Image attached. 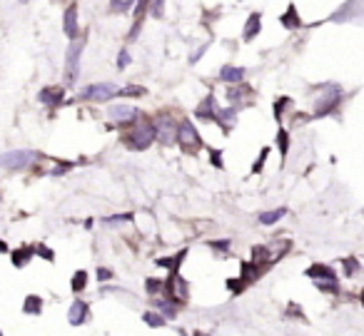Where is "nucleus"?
<instances>
[{"label": "nucleus", "instance_id": "nucleus-28", "mask_svg": "<svg viewBox=\"0 0 364 336\" xmlns=\"http://www.w3.org/2000/svg\"><path fill=\"white\" fill-rule=\"evenodd\" d=\"M289 105H292L289 97H279V100L274 102V117H277V122H282V112H284Z\"/></svg>", "mask_w": 364, "mask_h": 336}, {"label": "nucleus", "instance_id": "nucleus-36", "mask_svg": "<svg viewBox=\"0 0 364 336\" xmlns=\"http://www.w3.org/2000/svg\"><path fill=\"white\" fill-rule=\"evenodd\" d=\"M110 10H112V13H125V10H127L125 0H110Z\"/></svg>", "mask_w": 364, "mask_h": 336}, {"label": "nucleus", "instance_id": "nucleus-32", "mask_svg": "<svg viewBox=\"0 0 364 336\" xmlns=\"http://www.w3.org/2000/svg\"><path fill=\"white\" fill-rule=\"evenodd\" d=\"M267 154H270V147H265L262 152H260V159L252 164V172L257 175V172H262V167H265V159H267Z\"/></svg>", "mask_w": 364, "mask_h": 336}, {"label": "nucleus", "instance_id": "nucleus-6", "mask_svg": "<svg viewBox=\"0 0 364 336\" xmlns=\"http://www.w3.org/2000/svg\"><path fill=\"white\" fill-rule=\"evenodd\" d=\"M38 154L30 152V149H13V152H5L0 154V167H5V170H23L28 167Z\"/></svg>", "mask_w": 364, "mask_h": 336}, {"label": "nucleus", "instance_id": "nucleus-41", "mask_svg": "<svg viewBox=\"0 0 364 336\" xmlns=\"http://www.w3.org/2000/svg\"><path fill=\"white\" fill-rule=\"evenodd\" d=\"M135 3H137V0H125V5H127V10H130V8H132Z\"/></svg>", "mask_w": 364, "mask_h": 336}, {"label": "nucleus", "instance_id": "nucleus-11", "mask_svg": "<svg viewBox=\"0 0 364 336\" xmlns=\"http://www.w3.org/2000/svg\"><path fill=\"white\" fill-rule=\"evenodd\" d=\"M63 97H65V85H45V87L38 92V102H40V105H50V107L60 105Z\"/></svg>", "mask_w": 364, "mask_h": 336}, {"label": "nucleus", "instance_id": "nucleus-3", "mask_svg": "<svg viewBox=\"0 0 364 336\" xmlns=\"http://www.w3.org/2000/svg\"><path fill=\"white\" fill-rule=\"evenodd\" d=\"M177 144L185 154H197L202 149V137H200L197 127L192 125V120H180L177 122Z\"/></svg>", "mask_w": 364, "mask_h": 336}, {"label": "nucleus", "instance_id": "nucleus-38", "mask_svg": "<svg viewBox=\"0 0 364 336\" xmlns=\"http://www.w3.org/2000/svg\"><path fill=\"white\" fill-rule=\"evenodd\" d=\"M95 274H97V279H100V281H107V279H112V271H110V269H105V267H100Z\"/></svg>", "mask_w": 364, "mask_h": 336}, {"label": "nucleus", "instance_id": "nucleus-39", "mask_svg": "<svg viewBox=\"0 0 364 336\" xmlns=\"http://www.w3.org/2000/svg\"><path fill=\"white\" fill-rule=\"evenodd\" d=\"M210 247H212V249H220V252H225V249H230V242H210Z\"/></svg>", "mask_w": 364, "mask_h": 336}, {"label": "nucleus", "instance_id": "nucleus-20", "mask_svg": "<svg viewBox=\"0 0 364 336\" xmlns=\"http://www.w3.org/2000/svg\"><path fill=\"white\" fill-rule=\"evenodd\" d=\"M33 254H35V247H20V249H15L10 257H13V267H25L30 259H33Z\"/></svg>", "mask_w": 364, "mask_h": 336}, {"label": "nucleus", "instance_id": "nucleus-8", "mask_svg": "<svg viewBox=\"0 0 364 336\" xmlns=\"http://www.w3.org/2000/svg\"><path fill=\"white\" fill-rule=\"evenodd\" d=\"M150 5H152V0H137V3L132 5V28H130V33H127V40H130V43L140 35L142 23H145V15L150 13Z\"/></svg>", "mask_w": 364, "mask_h": 336}, {"label": "nucleus", "instance_id": "nucleus-17", "mask_svg": "<svg viewBox=\"0 0 364 336\" xmlns=\"http://www.w3.org/2000/svg\"><path fill=\"white\" fill-rule=\"evenodd\" d=\"M68 319H70V324H73V326L83 324V321L88 319V304H85L83 299H75V304L70 306V314H68Z\"/></svg>", "mask_w": 364, "mask_h": 336}, {"label": "nucleus", "instance_id": "nucleus-22", "mask_svg": "<svg viewBox=\"0 0 364 336\" xmlns=\"http://www.w3.org/2000/svg\"><path fill=\"white\" fill-rule=\"evenodd\" d=\"M284 214H287V209H282V207L279 209H272V212H262L260 214V224H277Z\"/></svg>", "mask_w": 364, "mask_h": 336}, {"label": "nucleus", "instance_id": "nucleus-7", "mask_svg": "<svg viewBox=\"0 0 364 336\" xmlns=\"http://www.w3.org/2000/svg\"><path fill=\"white\" fill-rule=\"evenodd\" d=\"M107 117L112 122H117V125H135L142 117V112L137 107H132V105H112L107 110Z\"/></svg>", "mask_w": 364, "mask_h": 336}, {"label": "nucleus", "instance_id": "nucleus-19", "mask_svg": "<svg viewBox=\"0 0 364 336\" xmlns=\"http://www.w3.org/2000/svg\"><path fill=\"white\" fill-rule=\"evenodd\" d=\"M237 120V110L235 107H217V115H215V122L222 125L225 130H230V125Z\"/></svg>", "mask_w": 364, "mask_h": 336}, {"label": "nucleus", "instance_id": "nucleus-31", "mask_svg": "<svg viewBox=\"0 0 364 336\" xmlns=\"http://www.w3.org/2000/svg\"><path fill=\"white\" fill-rule=\"evenodd\" d=\"M145 321H147L150 326H165V319H162L160 314H155V311H147V314H145Z\"/></svg>", "mask_w": 364, "mask_h": 336}, {"label": "nucleus", "instance_id": "nucleus-10", "mask_svg": "<svg viewBox=\"0 0 364 336\" xmlns=\"http://www.w3.org/2000/svg\"><path fill=\"white\" fill-rule=\"evenodd\" d=\"M155 132H157V139H160L162 144L177 142V122H175V120H167V117L155 120Z\"/></svg>", "mask_w": 364, "mask_h": 336}, {"label": "nucleus", "instance_id": "nucleus-13", "mask_svg": "<svg viewBox=\"0 0 364 336\" xmlns=\"http://www.w3.org/2000/svg\"><path fill=\"white\" fill-rule=\"evenodd\" d=\"M260 33H262V13H250V18H247V23L242 28V40L252 43Z\"/></svg>", "mask_w": 364, "mask_h": 336}, {"label": "nucleus", "instance_id": "nucleus-42", "mask_svg": "<svg viewBox=\"0 0 364 336\" xmlns=\"http://www.w3.org/2000/svg\"><path fill=\"white\" fill-rule=\"evenodd\" d=\"M195 336H205V334H195Z\"/></svg>", "mask_w": 364, "mask_h": 336}, {"label": "nucleus", "instance_id": "nucleus-43", "mask_svg": "<svg viewBox=\"0 0 364 336\" xmlns=\"http://www.w3.org/2000/svg\"><path fill=\"white\" fill-rule=\"evenodd\" d=\"M362 301H364V294H362Z\"/></svg>", "mask_w": 364, "mask_h": 336}, {"label": "nucleus", "instance_id": "nucleus-44", "mask_svg": "<svg viewBox=\"0 0 364 336\" xmlns=\"http://www.w3.org/2000/svg\"><path fill=\"white\" fill-rule=\"evenodd\" d=\"M0 336H3V334H0Z\"/></svg>", "mask_w": 364, "mask_h": 336}, {"label": "nucleus", "instance_id": "nucleus-40", "mask_svg": "<svg viewBox=\"0 0 364 336\" xmlns=\"http://www.w3.org/2000/svg\"><path fill=\"white\" fill-rule=\"evenodd\" d=\"M0 252H8V244H5L3 239H0Z\"/></svg>", "mask_w": 364, "mask_h": 336}, {"label": "nucleus", "instance_id": "nucleus-33", "mask_svg": "<svg viewBox=\"0 0 364 336\" xmlns=\"http://www.w3.org/2000/svg\"><path fill=\"white\" fill-rule=\"evenodd\" d=\"M35 254H43V257H45V262H55L53 249H50V247H45V244H38V247H35Z\"/></svg>", "mask_w": 364, "mask_h": 336}, {"label": "nucleus", "instance_id": "nucleus-12", "mask_svg": "<svg viewBox=\"0 0 364 336\" xmlns=\"http://www.w3.org/2000/svg\"><path fill=\"white\" fill-rule=\"evenodd\" d=\"M245 67H240V65H232V63H227V65H222L220 67V80L225 82V85H237V82H245Z\"/></svg>", "mask_w": 364, "mask_h": 336}, {"label": "nucleus", "instance_id": "nucleus-5", "mask_svg": "<svg viewBox=\"0 0 364 336\" xmlns=\"http://www.w3.org/2000/svg\"><path fill=\"white\" fill-rule=\"evenodd\" d=\"M319 90H324V95L317 97V102H314V115H317V117H324V115H329V112L339 105L342 90H339V85H332V82L319 85Z\"/></svg>", "mask_w": 364, "mask_h": 336}, {"label": "nucleus", "instance_id": "nucleus-29", "mask_svg": "<svg viewBox=\"0 0 364 336\" xmlns=\"http://www.w3.org/2000/svg\"><path fill=\"white\" fill-rule=\"evenodd\" d=\"M130 60H132V58H130V50H127V48H122V50L117 53V60H115L117 70H125V67L130 65Z\"/></svg>", "mask_w": 364, "mask_h": 336}, {"label": "nucleus", "instance_id": "nucleus-2", "mask_svg": "<svg viewBox=\"0 0 364 336\" xmlns=\"http://www.w3.org/2000/svg\"><path fill=\"white\" fill-rule=\"evenodd\" d=\"M83 50H85V38H75L70 40V48H68V55H65V75H63V85L65 87H73L80 77V58H83Z\"/></svg>", "mask_w": 364, "mask_h": 336}, {"label": "nucleus", "instance_id": "nucleus-24", "mask_svg": "<svg viewBox=\"0 0 364 336\" xmlns=\"http://www.w3.org/2000/svg\"><path fill=\"white\" fill-rule=\"evenodd\" d=\"M40 309H43V299H40V296H35V294H30V296L25 299L23 311H25V314H40Z\"/></svg>", "mask_w": 364, "mask_h": 336}, {"label": "nucleus", "instance_id": "nucleus-30", "mask_svg": "<svg viewBox=\"0 0 364 336\" xmlns=\"http://www.w3.org/2000/svg\"><path fill=\"white\" fill-rule=\"evenodd\" d=\"M165 3H167V0H152L150 15H152V18H162V15H165Z\"/></svg>", "mask_w": 364, "mask_h": 336}, {"label": "nucleus", "instance_id": "nucleus-21", "mask_svg": "<svg viewBox=\"0 0 364 336\" xmlns=\"http://www.w3.org/2000/svg\"><path fill=\"white\" fill-rule=\"evenodd\" d=\"M185 257H187V249H180V254H175V257H165V259H157V264H160V267H167L170 271H177Z\"/></svg>", "mask_w": 364, "mask_h": 336}, {"label": "nucleus", "instance_id": "nucleus-35", "mask_svg": "<svg viewBox=\"0 0 364 336\" xmlns=\"http://www.w3.org/2000/svg\"><path fill=\"white\" fill-rule=\"evenodd\" d=\"M132 219H135V214H130V212H127V214H112V217H107L105 222L115 224V222H132Z\"/></svg>", "mask_w": 364, "mask_h": 336}, {"label": "nucleus", "instance_id": "nucleus-15", "mask_svg": "<svg viewBox=\"0 0 364 336\" xmlns=\"http://www.w3.org/2000/svg\"><path fill=\"white\" fill-rule=\"evenodd\" d=\"M307 276H312L314 281H334V284H337V274H334L329 267H324V264L309 267V269H307Z\"/></svg>", "mask_w": 364, "mask_h": 336}, {"label": "nucleus", "instance_id": "nucleus-16", "mask_svg": "<svg viewBox=\"0 0 364 336\" xmlns=\"http://www.w3.org/2000/svg\"><path fill=\"white\" fill-rule=\"evenodd\" d=\"M279 23H282V28H287V30H297V28H302V18H299V13H297L294 5H289V8L282 13Z\"/></svg>", "mask_w": 364, "mask_h": 336}, {"label": "nucleus", "instance_id": "nucleus-14", "mask_svg": "<svg viewBox=\"0 0 364 336\" xmlns=\"http://www.w3.org/2000/svg\"><path fill=\"white\" fill-rule=\"evenodd\" d=\"M215 115H217V102L212 95H207L197 107H195V117L202 120V122H215Z\"/></svg>", "mask_w": 364, "mask_h": 336}, {"label": "nucleus", "instance_id": "nucleus-25", "mask_svg": "<svg viewBox=\"0 0 364 336\" xmlns=\"http://www.w3.org/2000/svg\"><path fill=\"white\" fill-rule=\"evenodd\" d=\"M145 95H147V90L142 85H127V87L120 90L117 97H145Z\"/></svg>", "mask_w": 364, "mask_h": 336}, {"label": "nucleus", "instance_id": "nucleus-23", "mask_svg": "<svg viewBox=\"0 0 364 336\" xmlns=\"http://www.w3.org/2000/svg\"><path fill=\"white\" fill-rule=\"evenodd\" d=\"M70 286H73L75 294H80V291L88 286V271H85V269H78V271L73 274V284H70Z\"/></svg>", "mask_w": 364, "mask_h": 336}, {"label": "nucleus", "instance_id": "nucleus-18", "mask_svg": "<svg viewBox=\"0 0 364 336\" xmlns=\"http://www.w3.org/2000/svg\"><path fill=\"white\" fill-rule=\"evenodd\" d=\"M250 95H252V87L247 82H237V85L227 87V100L230 102H240L242 97H250Z\"/></svg>", "mask_w": 364, "mask_h": 336}, {"label": "nucleus", "instance_id": "nucleus-4", "mask_svg": "<svg viewBox=\"0 0 364 336\" xmlns=\"http://www.w3.org/2000/svg\"><path fill=\"white\" fill-rule=\"evenodd\" d=\"M117 95H120V87L115 82H92L80 90V100L85 102H107Z\"/></svg>", "mask_w": 364, "mask_h": 336}, {"label": "nucleus", "instance_id": "nucleus-26", "mask_svg": "<svg viewBox=\"0 0 364 336\" xmlns=\"http://www.w3.org/2000/svg\"><path fill=\"white\" fill-rule=\"evenodd\" d=\"M277 144H279L282 157H287V149H289V132H287V130H279V132H277Z\"/></svg>", "mask_w": 364, "mask_h": 336}, {"label": "nucleus", "instance_id": "nucleus-27", "mask_svg": "<svg viewBox=\"0 0 364 336\" xmlns=\"http://www.w3.org/2000/svg\"><path fill=\"white\" fill-rule=\"evenodd\" d=\"M145 289H147V294H160V291H165V281L150 276V279L145 281Z\"/></svg>", "mask_w": 364, "mask_h": 336}, {"label": "nucleus", "instance_id": "nucleus-37", "mask_svg": "<svg viewBox=\"0 0 364 336\" xmlns=\"http://www.w3.org/2000/svg\"><path fill=\"white\" fill-rule=\"evenodd\" d=\"M357 269H359V264H357L354 259H344V271H347V274H354Z\"/></svg>", "mask_w": 364, "mask_h": 336}, {"label": "nucleus", "instance_id": "nucleus-1", "mask_svg": "<svg viewBox=\"0 0 364 336\" xmlns=\"http://www.w3.org/2000/svg\"><path fill=\"white\" fill-rule=\"evenodd\" d=\"M155 139H157L155 120H137L135 127H132V132L122 134V142H125L130 149H147Z\"/></svg>", "mask_w": 364, "mask_h": 336}, {"label": "nucleus", "instance_id": "nucleus-34", "mask_svg": "<svg viewBox=\"0 0 364 336\" xmlns=\"http://www.w3.org/2000/svg\"><path fill=\"white\" fill-rule=\"evenodd\" d=\"M210 162L222 170V167H225V162H222V149H210Z\"/></svg>", "mask_w": 364, "mask_h": 336}, {"label": "nucleus", "instance_id": "nucleus-9", "mask_svg": "<svg viewBox=\"0 0 364 336\" xmlns=\"http://www.w3.org/2000/svg\"><path fill=\"white\" fill-rule=\"evenodd\" d=\"M63 33L68 40L80 38V23H78V3H70L63 13Z\"/></svg>", "mask_w": 364, "mask_h": 336}]
</instances>
